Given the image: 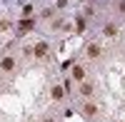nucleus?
Here are the masks:
<instances>
[{"label":"nucleus","instance_id":"1","mask_svg":"<svg viewBox=\"0 0 125 122\" xmlns=\"http://www.w3.org/2000/svg\"><path fill=\"white\" fill-rule=\"evenodd\" d=\"M0 67H3L5 72H8V70H13V67H15V60H13V57H5L3 62H0Z\"/></svg>","mask_w":125,"mask_h":122},{"label":"nucleus","instance_id":"2","mask_svg":"<svg viewBox=\"0 0 125 122\" xmlns=\"http://www.w3.org/2000/svg\"><path fill=\"white\" fill-rule=\"evenodd\" d=\"M45 52H48V45H45V43H38V45H35V55H38V57H43Z\"/></svg>","mask_w":125,"mask_h":122},{"label":"nucleus","instance_id":"3","mask_svg":"<svg viewBox=\"0 0 125 122\" xmlns=\"http://www.w3.org/2000/svg\"><path fill=\"white\" fill-rule=\"evenodd\" d=\"M98 55H100V47L98 45H90L88 47V57H98Z\"/></svg>","mask_w":125,"mask_h":122},{"label":"nucleus","instance_id":"4","mask_svg":"<svg viewBox=\"0 0 125 122\" xmlns=\"http://www.w3.org/2000/svg\"><path fill=\"white\" fill-rule=\"evenodd\" d=\"M73 77H75V80H83V77H85V70H83V67H75V70H73Z\"/></svg>","mask_w":125,"mask_h":122},{"label":"nucleus","instance_id":"5","mask_svg":"<svg viewBox=\"0 0 125 122\" xmlns=\"http://www.w3.org/2000/svg\"><path fill=\"white\" fill-rule=\"evenodd\" d=\"M95 112H98V107L93 105V102H88V105H85V115H95Z\"/></svg>","mask_w":125,"mask_h":122},{"label":"nucleus","instance_id":"6","mask_svg":"<svg viewBox=\"0 0 125 122\" xmlns=\"http://www.w3.org/2000/svg\"><path fill=\"white\" fill-rule=\"evenodd\" d=\"M33 27V20H23V23H20V30H30Z\"/></svg>","mask_w":125,"mask_h":122},{"label":"nucleus","instance_id":"7","mask_svg":"<svg viewBox=\"0 0 125 122\" xmlns=\"http://www.w3.org/2000/svg\"><path fill=\"white\" fill-rule=\"evenodd\" d=\"M53 97H55V100L62 97V87H53Z\"/></svg>","mask_w":125,"mask_h":122},{"label":"nucleus","instance_id":"8","mask_svg":"<svg viewBox=\"0 0 125 122\" xmlns=\"http://www.w3.org/2000/svg\"><path fill=\"white\" fill-rule=\"evenodd\" d=\"M80 92H83V95H90V92H93V87H90V85H83V87H80Z\"/></svg>","mask_w":125,"mask_h":122}]
</instances>
